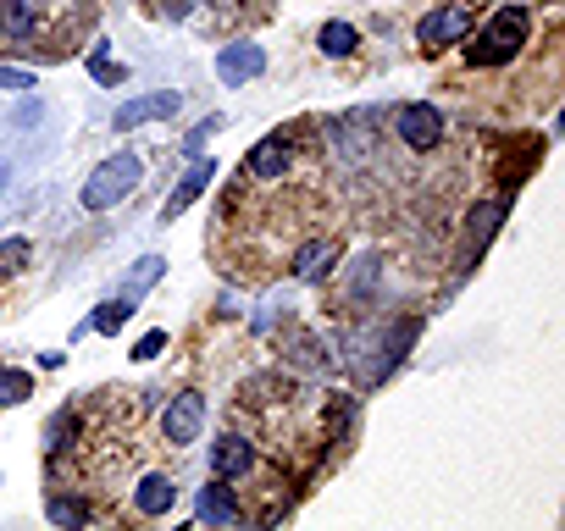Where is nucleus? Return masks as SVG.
Segmentation results:
<instances>
[{
  "label": "nucleus",
  "instance_id": "obj_1",
  "mask_svg": "<svg viewBox=\"0 0 565 531\" xmlns=\"http://www.w3.org/2000/svg\"><path fill=\"white\" fill-rule=\"evenodd\" d=\"M521 39H527V12H521V6H505V12L477 34V45H466V61L471 67H499V61H510L521 50Z\"/></svg>",
  "mask_w": 565,
  "mask_h": 531
},
{
  "label": "nucleus",
  "instance_id": "obj_2",
  "mask_svg": "<svg viewBox=\"0 0 565 531\" xmlns=\"http://www.w3.org/2000/svg\"><path fill=\"white\" fill-rule=\"evenodd\" d=\"M139 172H145V166H139V155H128V150L111 155V161H100L95 177L84 183V211H111L117 200H128V194L139 189Z\"/></svg>",
  "mask_w": 565,
  "mask_h": 531
},
{
  "label": "nucleus",
  "instance_id": "obj_3",
  "mask_svg": "<svg viewBox=\"0 0 565 531\" xmlns=\"http://www.w3.org/2000/svg\"><path fill=\"white\" fill-rule=\"evenodd\" d=\"M399 139L410 144V150H433L438 139H444V111L438 106H427V100H416V106H405L399 111Z\"/></svg>",
  "mask_w": 565,
  "mask_h": 531
},
{
  "label": "nucleus",
  "instance_id": "obj_4",
  "mask_svg": "<svg viewBox=\"0 0 565 531\" xmlns=\"http://www.w3.org/2000/svg\"><path fill=\"white\" fill-rule=\"evenodd\" d=\"M466 34H471V6H438V12H427L421 17V28H416V39L427 50L455 45V39H466Z\"/></svg>",
  "mask_w": 565,
  "mask_h": 531
},
{
  "label": "nucleus",
  "instance_id": "obj_5",
  "mask_svg": "<svg viewBox=\"0 0 565 531\" xmlns=\"http://www.w3.org/2000/svg\"><path fill=\"white\" fill-rule=\"evenodd\" d=\"M200 426H205V399H200V393H178V399L167 404V415H161L167 443H194Z\"/></svg>",
  "mask_w": 565,
  "mask_h": 531
},
{
  "label": "nucleus",
  "instance_id": "obj_6",
  "mask_svg": "<svg viewBox=\"0 0 565 531\" xmlns=\"http://www.w3.org/2000/svg\"><path fill=\"white\" fill-rule=\"evenodd\" d=\"M211 177H217V161H194L189 172L178 177V189H172V200L161 205V222H178V216L189 211V205L200 200L205 189H211Z\"/></svg>",
  "mask_w": 565,
  "mask_h": 531
},
{
  "label": "nucleus",
  "instance_id": "obj_7",
  "mask_svg": "<svg viewBox=\"0 0 565 531\" xmlns=\"http://www.w3.org/2000/svg\"><path fill=\"white\" fill-rule=\"evenodd\" d=\"M261 67H266V50H261V45H228V50L217 56V78L228 83V89H239V83L261 78Z\"/></svg>",
  "mask_w": 565,
  "mask_h": 531
},
{
  "label": "nucleus",
  "instance_id": "obj_8",
  "mask_svg": "<svg viewBox=\"0 0 565 531\" xmlns=\"http://www.w3.org/2000/svg\"><path fill=\"white\" fill-rule=\"evenodd\" d=\"M178 106H183V95H172V89L145 95V100H128V106L117 111V133H133V128H145V122H156V117H172Z\"/></svg>",
  "mask_w": 565,
  "mask_h": 531
},
{
  "label": "nucleus",
  "instance_id": "obj_9",
  "mask_svg": "<svg viewBox=\"0 0 565 531\" xmlns=\"http://www.w3.org/2000/svg\"><path fill=\"white\" fill-rule=\"evenodd\" d=\"M255 465V443H244V437H222L217 449H211V471L228 482V476H244Z\"/></svg>",
  "mask_w": 565,
  "mask_h": 531
},
{
  "label": "nucleus",
  "instance_id": "obj_10",
  "mask_svg": "<svg viewBox=\"0 0 565 531\" xmlns=\"http://www.w3.org/2000/svg\"><path fill=\"white\" fill-rule=\"evenodd\" d=\"M244 172L250 177H283L289 172V144L283 139H261L250 155H244Z\"/></svg>",
  "mask_w": 565,
  "mask_h": 531
},
{
  "label": "nucleus",
  "instance_id": "obj_11",
  "mask_svg": "<svg viewBox=\"0 0 565 531\" xmlns=\"http://www.w3.org/2000/svg\"><path fill=\"white\" fill-rule=\"evenodd\" d=\"M133 504L145 509V515H167V509L178 504V482H172V476H145L139 493H133Z\"/></svg>",
  "mask_w": 565,
  "mask_h": 531
},
{
  "label": "nucleus",
  "instance_id": "obj_12",
  "mask_svg": "<svg viewBox=\"0 0 565 531\" xmlns=\"http://www.w3.org/2000/svg\"><path fill=\"white\" fill-rule=\"evenodd\" d=\"M333 260H338V244H327V238H311V244H305L300 255H294V277L316 283V277H322L327 266H333Z\"/></svg>",
  "mask_w": 565,
  "mask_h": 531
},
{
  "label": "nucleus",
  "instance_id": "obj_13",
  "mask_svg": "<svg viewBox=\"0 0 565 531\" xmlns=\"http://www.w3.org/2000/svg\"><path fill=\"white\" fill-rule=\"evenodd\" d=\"M499 216H505V205H493V200H482V205H471V216H466V249L477 255L482 244L493 238V227H499Z\"/></svg>",
  "mask_w": 565,
  "mask_h": 531
},
{
  "label": "nucleus",
  "instance_id": "obj_14",
  "mask_svg": "<svg viewBox=\"0 0 565 531\" xmlns=\"http://www.w3.org/2000/svg\"><path fill=\"white\" fill-rule=\"evenodd\" d=\"M200 520H211V526H233L239 520V504H233L228 487H200Z\"/></svg>",
  "mask_w": 565,
  "mask_h": 531
},
{
  "label": "nucleus",
  "instance_id": "obj_15",
  "mask_svg": "<svg viewBox=\"0 0 565 531\" xmlns=\"http://www.w3.org/2000/svg\"><path fill=\"white\" fill-rule=\"evenodd\" d=\"M316 45H322L327 56H349V50L361 45V34H355V28H349V23H322V34H316Z\"/></svg>",
  "mask_w": 565,
  "mask_h": 531
},
{
  "label": "nucleus",
  "instance_id": "obj_16",
  "mask_svg": "<svg viewBox=\"0 0 565 531\" xmlns=\"http://www.w3.org/2000/svg\"><path fill=\"white\" fill-rule=\"evenodd\" d=\"M128 316H133V299L122 294V299H106V305H100L95 316H89V327H95V332H117Z\"/></svg>",
  "mask_w": 565,
  "mask_h": 531
},
{
  "label": "nucleus",
  "instance_id": "obj_17",
  "mask_svg": "<svg viewBox=\"0 0 565 531\" xmlns=\"http://www.w3.org/2000/svg\"><path fill=\"white\" fill-rule=\"evenodd\" d=\"M28 260H34V244H28V238H6V244H0V277H17Z\"/></svg>",
  "mask_w": 565,
  "mask_h": 531
},
{
  "label": "nucleus",
  "instance_id": "obj_18",
  "mask_svg": "<svg viewBox=\"0 0 565 531\" xmlns=\"http://www.w3.org/2000/svg\"><path fill=\"white\" fill-rule=\"evenodd\" d=\"M23 399H34V377L28 371H0V410L6 404H23Z\"/></svg>",
  "mask_w": 565,
  "mask_h": 531
},
{
  "label": "nucleus",
  "instance_id": "obj_19",
  "mask_svg": "<svg viewBox=\"0 0 565 531\" xmlns=\"http://www.w3.org/2000/svg\"><path fill=\"white\" fill-rule=\"evenodd\" d=\"M161 272H167V260H161V255H145L139 266H133V277H128V299H139V294H145V288L156 283Z\"/></svg>",
  "mask_w": 565,
  "mask_h": 531
},
{
  "label": "nucleus",
  "instance_id": "obj_20",
  "mask_svg": "<svg viewBox=\"0 0 565 531\" xmlns=\"http://www.w3.org/2000/svg\"><path fill=\"white\" fill-rule=\"evenodd\" d=\"M0 23H6V34H34V6L28 0H6L0 6Z\"/></svg>",
  "mask_w": 565,
  "mask_h": 531
},
{
  "label": "nucleus",
  "instance_id": "obj_21",
  "mask_svg": "<svg viewBox=\"0 0 565 531\" xmlns=\"http://www.w3.org/2000/svg\"><path fill=\"white\" fill-rule=\"evenodd\" d=\"M50 520H56V526H84L89 504L84 498H50Z\"/></svg>",
  "mask_w": 565,
  "mask_h": 531
},
{
  "label": "nucleus",
  "instance_id": "obj_22",
  "mask_svg": "<svg viewBox=\"0 0 565 531\" xmlns=\"http://www.w3.org/2000/svg\"><path fill=\"white\" fill-rule=\"evenodd\" d=\"M73 426H78V410H61L56 421L45 426V443H50V454H61V449H67V437H73Z\"/></svg>",
  "mask_w": 565,
  "mask_h": 531
},
{
  "label": "nucleus",
  "instance_id": "obj_23",
  "mask_svg": "<svg viewBox=\"0 0 565 531\" xmlns=\"http://www.w3.org/2000/svg\"><path fill=\"white\" fill-rule=\"evenodd\" d=\"M89 72H95L100 83H122V78H128L122 67H111V61H106V45H95V56H89Z\"/></svg>",
  "mask_w": 565,
  "mask_h": 531
},
{
  "label": "nucleus",
  "instance_id": "obj_24",
  "mask_svg": "<svg viewBox=\"0 0 565 531\" xmlns=\"http://www.w3.org/2000/svg\"><path fill=\"white\" fill-rule=\"evenodd\" d=\"M161 349H167V332H145V338L133 343V360H156Z\"/></svg>",
  "mask_w": 565,
  "mask_h": 531
},
{
  "label": "nucleus",
  "instance_id": "obj_25",
  "mask_svg": "<svg viewBox=\"0 0 565 531\" xmlns=\"http://www.w3.org/2000/svg\"><path fill=\"white\" fill-rule=\"evenodd\" d=\"M0 89H12V95H28V89H34V78H28V72H17V67H0Z\"/></svg>",
  "mask_w": 565,
  "mask_h": 531
},
{
  "label": "nucleus",
  "instance_id": "obj_26",
  "mask_svg": "<svg viewBox=\"0 0 565 531\" xmlns=\"http://www.w3.org/2000/svg\"><path fill=\"white\" fill-rule=\"evenodd\" d=\"M217 128H222V117H205V122H200V128H194V133H189V150H200V144H205V139H211V133H217Z\"/></svg>",
  "mask_w": 565,
  "mask_h": 531
},
{
  "label": "nucleus",
  "instance_id": "obj_27",
  "mask_svg": "<svg viewBox=\"0 0 565 531\" xmlns=\"http://www.w3.org/2000/svg\"><path fill=\"white\" fill-rule=\"evenodd\" d=\"M189 6H194V0H161V12H167L172 23H178V17H189Z\"/></svg>",
  "mask_w": 565,
  "mask_h": 531
},
{
  "label": "nucleus",
  "instance_id": "obj_28",
  "mask_svg": "<svg viewBox=\"0 0 565 531\" xmlns=\"http://www.w3.org/2000/svg\"><path fill=\"white\" fill-rule=\"evenodd\" d=\"M0 189H6V161H0Z\"/></svg>",
  "mask_w": 565,
  "mask_h": 531
}]
</instances>
